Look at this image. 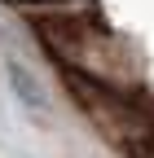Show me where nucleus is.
Here are the masks:
<instances>
[{
    "label": "nucleus",
    "instance_id": "f257e3e1",
    "mask_svg": "<svg viewBox=\"0 0 154 158\" xmlns=\"http://www.w3.org/2000/svg\"><path fill=\"white\" fill-rule=\"evenodd\" d=\"M9 75H13V88H18V97H27V106H35V110H40V106H44L40 88H35L31 79H22V70H18V66H9Z\"/></svg>",
    "mask_w": 154,
    "mask_h": 158
}]
</instances>
